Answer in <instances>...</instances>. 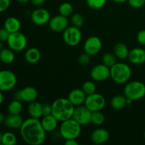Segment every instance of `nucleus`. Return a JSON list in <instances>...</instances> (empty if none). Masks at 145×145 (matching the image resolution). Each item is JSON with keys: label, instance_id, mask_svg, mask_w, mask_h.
Segmentation results:
<instances>
[{"label": "nucleus", "instance_id": "obj_1", "mask_svg": "<svg viewBox=\"0 0 145 145\" xmlns=\"http://www.w3.org/2000/svg\"><path fill=\"white\" fill-rule=\"evenodd\" d=\"M19 130L21 138L30 145H40L46 139V131L40 119L30 117L24 120Z\"/></svg>", "mask_w": 145, "mask_h": 145}, {"label": "nucleus", "instance_id": "obj_2", "mask_svg": "<svg viewBox=\"0 0 145 145\" xmlns=\"http://www.w3.org/2000/svg\"><path fill=\"white\" fill-rule=\"evenodd\" d=\"M52 106V115L59 122L72 118L75 106L66 98H59L54 101Z\"/></svg>", "mask_w": 145, "mask_h": 145}, {"label": "nucleus", "instance_id": "obj_3", "mask_svg": "<svg viewBox=\"0 0 145 145\" xmlns=\"http://www.w3.org/2000/svg\"><path fill=\"white\" fill-rule=\"evenodd\" d=\"M110 78L119 84L127 83L131 78V68L123 62H116L110 68Z\"/></svg>", "mask_w": 145, "mask_h": 145}, {"label": "nucleus", "instance_id": "obj_4", "mask_svg": "<svg viewBox=\"0 0 145 145\" xmlns=\"http://www.w3.org/2000/svg\"><path fill=\"white\" fill-rule=\"evenodd\" d=\"M82 133V125L73 118L62 122L59 127V135L65 140L76 139Z\"/></svg>", "mask_w": 145, "mask_h": 145}, {"label": "nucleus", "instance_id": "obj_5", "mask_svg": "<svg viewBox=\"0 0 145 145\" xmlns=\"http://www.w3.org/2000/svg\"><path fill=\"white\" fill-rule=\"evenodd\" d=\"M124 95L133 101L140 100L145 96V84L139 81L128 82L124 88Z\"/></svg>", "mask_w": 145, "mask_h": 145}, {"label": "nucleus", "instance_id": "obj_6", "mask_svg": "<svg viewBox=\"0 0 145 145\" xmlns=\"http://www.w3.org/2000/svg\"><path fill=\"white\" fill-rule=\"evenodd\" d=\"M63 40L66 45L70 47L77 46L82 39V33L80 28L76 26H68L62 34Z\"/></svg>", "mask_w": 145, "mask_h": 145}, {"label": "nucleus", "instance_id": "obj_7", "mask_svg": "<svg viewBox=\"0 0 145 145\" xmlns=\"http://www.w3.org/2000/svg\"><path fill=\"white\" fill-rule=\"evenodd\" d=\"M7 42L8 48L15 52L23 51L25 49L28 44L27 38L23 33L20 31L10 33Z\"/></svg>", "mask_w": 145, "mask_h": 145}, {"label": "nucleus", "instance_id": "obj_8", "mask_svg": "<svg viewBox=\"0 0 145 145\" xmlns=\"http://www.w3.org/2000/svg\"><path fill=\"white\" fill-rule=\"evenodd\" d=\"M17 77L15 74L10 70L4 69L0 71V91H8L15 87Z\"/></svg>", "mask_w": 145, "mask_h": 145}, {"label": "nucleus", "instance_id": "obj_9", "mask_svg": "<svg viewBox=\"0 0 145 145\" xmlns=\"http://www.w3.org/2000/svg\"><path fill=\"white\" fill-rule=\"evenodd\" d=\"M86 106L91 112L101 111L106 106V99L100 93H94L87 95L84 102Z\"/></svg>", "mask_w": 145, "mask_h": 145}, {"label": "nucleus", "instance_id": "obj_10", "mask_svg": "<svg viewBox=\"0 0 145 145\" xmlns=\"http://www.w3.org/2000/svg\"><path fill=\"white\" fill-rule=\"evenodd\" d=\"M38 91L33 86H25L21 90L14 93V98L16 100L21 101L25 103L35 101L38 98Z\"/></svg>", "mask_w": 145, "mask_h": 145}, {"label": "nucleus", "instance_id": "obj_11", "mask_svg": "<svg viewBox=\"0 0 145 145\" xmlns=\"http://www.w3.org/2000/svg\"><path fill=\"white\" fill-rule=\"evenodd\" d=\"M92 112L86 106H76L72 118L76 120L81 125H86L91 123Z\"/></svg>", "mask_w": 145, "mask_h": 145}, {"label": "nucleus", "instance_id": "obj_12", "mask_svg": "<svg viewBox=\"0 0 145 145\" xmlns=\"http://www.w3.org/2000/svg\"><path fill=\"white\" fill-rule=\"evenodd\" d=\"M91 77L96 82H103L110 77V67L104 64H99L92 67L90 72Z\"/></svg>", "mask_w": 145, "mask_h": 145}, {"label": "nucleus", "instance_id": "obj_13", "mask_svg": "<svg viewBox=\"0 0 145 145\" xmlns=\"http://www.w3.org/2000/svg\"><path fill=\"white\" fill-rule=\"evenodd\" d=\"M102 48V41L99 37L91 36L86 40L84 44V52L91 56L96 55Z\"/></svg>", "mask_w": 145, "mask_h": 145}, {"label": "nucleus", "instance_id": "obj_14", "mask_svg": "<svg viewBox=\"0 0 145 145\" xmlns=\"http://www.w3.org/2000/svg\"><path fill=\"white\" fill-rule=\"evenodd\" d=\"M31 21L37 25H43L48 24L50 20V14L44 8H38L34 10L31 16Z\"/></svg>", "mask_w": 145, "mask_h": 145}, {"label": "nucleus", "instance_id": "obj_15", "mask_svg": "<svg viewBox=\"0 0 145 145\" xmlns=\"http://www.w3.org/2000/svg\"><path fill=\"white\" fill-rule=\"evenodd\" d=\"M68 18L62 15H57L52 17L50 20L48 25L52 31L56 33L63 32L68 27Z\"/></svg>", "mask_w": 145, "mask_h": 145}, {"label": "nucleus", "instance_id": "obj_16", "mask_svg": "<svg viewBox=\"0 0 145 145\" xmlns=\"http://www.w3.org/2000/svg\"><path fill=\"white\" fill-rule=\"evenodd\" d=\"M110 138V134L104 128H98L91 134V140L95 144H102L107 142Z\"/></svg>", "mask_w": 145, "mask_h": 145}, {"label": "nucleus", "instance_id": "obj_17", "mask_svg": "<svg viewBox=\"0 0 145 145\" xmlns=\"http://www.w3.org/2000/svg\"><path fill=\"white\" fill-rule=\"evenodd\" d=\"M86 96L82 89H74L69 92L67 99L76 107L84 104Z\"/></svg>", "mask_w": 145, "mask_h": 145}, {"label": "nucleus", "instance_id": "obj_18", "mask_svg": "<svg viewBox=\"0 0 145 145\" xmlns=\"http://www.w3.org/2000/svg\"><path fill=\"white\" fill-rule=\"evenodd\" d=\"M131 63L142 65L145 62V50L141 48H135L130 50L128 57Z\"/></svg>", "mask_w": 145, "mask_h": 145}, {"label": "nucleus", "instance_id": "obj_19", "mask_svg": "<svg viewBox=\"0 0 145 145\" xmlns=\"http://www.w3.org/2000/svg\"><path fill=\"white\" fill-rule=\"evenodd\" d=\"M24 121V120L20 115L8 114L5 117L4 123L8 128L11 130H19Z\"/></svg>", "mask_w": 145, "mask_h": 145}, {"label": "nucleus", "instance_id": "obj_20", "mask_svg": "<svg viewBox=\"0 0 145 145\" xmlns=\"http://www.w3.org/2000/svg\"><path fill=\"white\" fill-rule=\"evenodd\" d=\"M40 122L42 127L46 131V133L47 132L51 133V132H53L54 130H56L59 121L51 114L49 116H43Z\"/></svg>", "mask_w": 145, "mask_h": 145}, {"label": "nucleus", "instance_id": "obj_21", "mask_svg": "<svg viewBox=\"0 0 145 145\" xmlns=\"http://www.w3.org/2000/svg\"><path fill=\"white\" fill-rule=\"evenodd\" d=\"M28 113L33 118L40 119L42 117V104L38 101L29 103L28 106Z\"/></svg>", "mask_w": 145, "mask_h": 145}, {"label": "nucleus", "instance_id": "obj_22", "mask_svg": "<svg viewBox=\"0 0 145 145\" xmlns=\"http://www.w3.org/2000/svg\"><path fill=\"white\" fill-rule=\"evenodd\" d=\"M25 60L28 63L34 65V64L38 63L40 61L41 57V53L39 50L36 48H30L25 51Z\"/></svg>", "mask_w": 145, "mask_h": 145}, {"label": "nucleus", "instance_id": "obj_23", "mask_svg": "<svg viewBox=\"0 0 145 145\" xmlns=\"http://www.w3.org/2000/svg\"><path fill=\"white\" fill-rule=\"evenodd\" d=\"M21 24L19 20L16 17H8L4 23V28L9 32V33L18 32L21 29Z\"/></svg>", "mask_w": 145, "mask_h": 145}, {"label": "nucleus", "instance_id": "obj_24", "mask_svg": "<svg viewBox=\"0 0 145 145\" xmlns=\"http://www.w3.org/2000/svg\"><path fill=\"white\" fill-rule=\"evenodd\" d=\"M129 50L127 45H125L123 42H118L115 45L113 48V53L116 56V57L120 59H125L128 57Z\"/></svg>", "mask_w": 145, "mask_h": 145}, {"label": "nucleus", "instance_id": "obj_25", "mask_svg": "<svg viewBox=\"0 0 145 145\" xmlns=\"http://www.w3.org/2000/svg\"><path fill=\"white\" fill-rule=\"evenodd\" d=\"M127 105V98L125 95H116L110 101V106L116 110H122Z\"/></svg>", "mask_w": 145, "mask_h": 145}, {"label": "nucleus", "instance_id": "obj_26", "mask_svg": "<svg viewBox=\"0 0 145 145\" xmlns=\"http://www.w3.org/2000/svg\"><path fill=\"white\" fill-rule=\"evenodd\" d=\"M14 51L12 50L11 48H3L0 51V62L6 65L11 64L15 59V55Z\"/></svg>", "mask_w": 145, "mask_h": 145}, {"label": "nucleus", "instance_id": "obj_27", "mask_svg": "<svg viewBox=\"0 0 145 145\" xmlns=\"http://www.w3.org/2000/svg\"><path fill=\"white\" fill-rule=\"evenodd\" d=\"M22 101L18 100H13L8 104L7 110H8V114L11 115H20L23 110Z\"/></svg>", "mask_w": 145, "mask_h": 145}, {"label": "nucleus", "instance_id": "obj_28", "mask_svg": "<svg viewBox=\"0 0 145 145\" xmlns=\"http://www.w3.org/2000/svg\"><path fill=\"white\" fill-rule=\"evenodd\" d=\"M73 6L69 2L62 3L59 7V14L67 18L71 16L73 14Z\"/></svg>", "mask_w": 145, "mask_h": 145}, {"label": "nucleus", "instance_id": "obj_29", "mask_svg": "<svg viewBox=\"0 0 145 145\" xmlns=\"http://www.w3.org/2000/svg\"><path fill=\"white\" fill-rule=\"evenodd\" d=\"M105 116L101 111H94L91 113V123L96 126H100L104 123Z\"/></svg>", "mask_w": 145, "mask_h": 145}, {"label": "nucleus", "instance_id": "obj_30", "mask_svg": "<svg viewBox=\"0 0 145 145\" xmlns=\"http://www.w3.org/2000/svg\"><path fill=\"white\" fill-rule=\"evenodd\" d=\"M16 136L11 132H5L2 135L1 144L4 145H14L16 143Z\"/></svg>", "mask_w": 145, "mask_h": 145}, {"label": "nucleus", "instance_id": "obj_31", "mask_svg": "<svg viewBox=\"0 0 145 145\" xmlns=\"http://www.w3.org/2000/svg\"><path fill=\"white\" fill-rule=\"evenodd\" d=\"M116 59H117V57L115 54L111 53V52H106L102 57L103 64L110 68L116 63Z\"/></svg>", "mask_w": 145, "mask_h": 145}, {"label": "nucleus", "instance_id": "obj_32", "mask_svg": "<svg viewBox=\"0 0 145 145\" xmlns=\"http://www.w3.org/2000/svg\"><path fill=\"white\" fill-rule=\"evenodd\" d=\"M82 89L86 95H90L96 93V86L94 82H91V81H86L82 84Z\"/></svg>", "mask_w": 145, "mask_h": 145}, {"label": "nucleus", "instance_id": "obj_33", "mask_svg": "<svg viewBox=\"0 0 145 145\" xmlns=\"http://www.w3.org/2000/svg\"><path fill=\"white\" fill-rule=\"evenodd\" d=\"M71 23L74 26L81 28L84 23V18L81 14L76 13L71 16Z\"/></svg>", "mask_w": 145, "mask_h": 145}, {"label": "nucleus", "instance_id": "obj_34", "mask_svg": "<svg viewBox=\"0 0 145 145\" xmlns=\"http://www.w3.org/2000/svg\"><path fill=\"white\" fill-rule=\"evenodd\" d=\"M86 4L89 8L94 10L101 9L106 4L107 0H86Z\"/></svg>", "mask_w": 145, "mask_h": 145}, {"label": "nucleus", "instance_id": "obj_35", "mask_svg": "<svg viewBox=\"0 0 145 145\" xmlns=\"http://www.w3.org/2000/svg\"><path fill=\"white\" fill-rule=\"evenodd\" d=\"M91 55L89 54L84 52L78 58V62L81 66L86 67L91 62Z\"/></svg>", "mask_w": 145, "mask_h": 145}, {"label": "nucleus", "instance_id": "obj_36", "mask_svg": "<svg viewBox=\"0 0 145 145\" xmlns=\"http://www.w3.org/2000/svg\"><path fill=\"white\" fill-rule=\"evenodd\" d=\"M129 5L134 8L142 7L145 4V0H127Z\"/></svg>", "mask_w": 145, "mask_h": 145}, {"label": "nucleus", "instance_id": "obj_37", "mask_svg": "<svg viewBox=\"0 0 145 145\" xmlns=\"http://www.w3.org/2000/svg\"><path fill=\"white\" fill-rule=\"evenodd\" d=\"M9 32L6 28H0V41L1 42H7L9 37Z\"/></svg>", "mask_w": 145, "mask_h": 145}, {"label": "nucleus", "instance_id": "obj_38", "mask_svg": "<svg viewBox=\"0 0 145 145\" xmlns=\"http://www.w3.org/2000/svg\"><path fill=\"white\" fill-rule=\"evenodd\" d=\"M11 0H0V13L7 11L10 7Z\"/></svg>", "mask_w": 145, "mask_h": 145}, {"label": "nucleus", "instance_id": "obj_39", "mask_svg": "<svg viewBox=\"0 0 145 145\" xmlns=\"http://www.w3.org/2000/svg\"><path fill=\"white\" fill-rule=\"evenodd\" d=\"M137 40L142 45L145 46V30H141L139 31L137 35Z\"/></svg>", "mask_w": 145, "mask_h": 145}, {"label": "nucleus", "instance_id": "obj_40", "mask_svg": "<svg viewBox=\"0 0 145 145\" xmlns=\"http://www.w3.org/2000/svg\"><path fill=\"white\" fill-rule=\"evenodd\" d=\"M52 114V106L48 103L42 105V117Z\"/></svg>", "mask_w": 145, "mask_h": 145}, {"label": "nucleus", "instance_id": "obj_41", "mask_svg": "<svg viewBox=\"0 0 145 145\" xmlns=\"http://www.w3.org/2000/svg\"><path fill=\"white\" fill-rule=\"evenodd\" d=\"M30 1L33 5L35 6V7H39V6L43 4L46 1V0H31Z\"/></svg>", "mask_w": 145, "mask_h": 145}, {"label": "nucleus", "instance_id": "obj_42", "mask_svg": "<svg viewBox=\"0 0 145 145\" xmlns=\"http://www.w3.org/2000/svg\"><path fill=\"white\" fill-rule=\"evenodd\" d=\"M65 144L66 145H78L79 143L75 139H70V140H65Z\"/></svg>", "mask_w": 145, "mask_h": 145}, {"label": "nucleus", "instance_id": "obj_43", "mask_svg": "<svg viewBox=\"0 0 145 145\" xmlns=\"http://www.w3.org/2000/svg\"><path fill=\"white\" fill-rule=\"evenodd\" d=\"M4 120H5V116L1 112H0V125L4 123Z\"/></svg>", "mask_w": 145, "mask_h": 145}, {"label": "nucleus", "instance_id": "obj_44", "mask_svg": "<svg viewBox=\"0 0 145 145\" xmlns=\"http://www.w3.org/2000/svg\"><path fill=\"white\" fill-rule=\"evenodd\" d=\"M3 101H4V96H3L2 91H0V106L2 104Z\"/></svg>", "mask_w": 145, "mask_h": 145}, {"label": "nucleus", "instance_id": "obj_45", "mask_svg": "<svg viewBox=\"0 0 145 145\" xmlns=\"http://www.w3.org/2000/svg\"><path fill=\"white\" fill-rule=\"evenodd\" d=\"M17 2L21 3V4H26V3L29 2L31 0H16Z\"/></svg>", "mask_w": 145, "mask_h": 145}, {"label": "nucleus", "instance_id": "obj_46", "mask_svg": "<svg viewBox=\"0 0 145 145\" xmlns=\"http://www.w3.org/2000/svg\"><path fill=\"white\" fill-rule=\"evenodd\" d=\"M114 2L116 3H118V4H122V3H124L125 1H127V0H112Z\"/></svg>", "mask_w": 145, "mask_h": 145}, {"label": "nucleus", "instance_id": "obj_47", "mask_svg": "<svg viewBox=\"0 0 145 145\" xmlns=\"http://www.w3.org/2000/svg\"><path fill=\"white\" fill-rule=\"evenodd\" d=\"M3 43H2V42H1V41H0V51L1 50L3 49Z\"/></svg>", "mask_w": 145, "mask_h": 145}, {"label": "nucleus", "instance_id": "obj_48", "mask_svg": "<svg viewBox=\"0 0 145 145\" xmlns=\"http://www.w3.org/2000/svg\"><path fill=\"white\" fill-rule=\"evenodd\" d=\"M2 135H3V133H0V144H1V140H2Z\"/></svg>", "mask_w": 145, "mask_h": 145}, {"label": "nucleus", "instance_id": "obj_49", "mask_svg": "<svg viewBox=\"0 0 145 145\" xmlns=\"http://www.w3.org/2000/svg\"><path fill=\"white\" fill-rule=\"evenodd\" d=\"M144 139H145V130H144Z\"/></svg>", "mask_w": 145, "mask_h": 145}]
</instances>
